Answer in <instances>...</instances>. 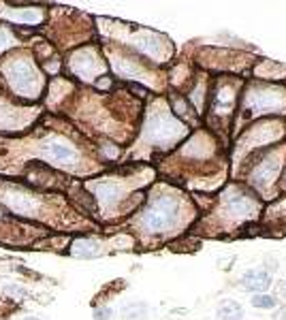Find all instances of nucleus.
I'll return each instance as SVG.
<instances>
[{
	"instance_id": "obj_1",
	"label": "nucleus",
	"mask_w": 286,
	"mask_h": 320,
	"mask_svg": "<svg viewBox=\"0 0 286 320\" xmlns=\"http://www.w3.org/2000/svg\"><path fill=\"white\" fill-rule=\"evenodd\" d=\"M180 203L173 196H158L141 216V226L148 233H162L178 224L180 218Z\"/></svg>"
},
{
	"instance_id": "obj_2",
	"label": "nucleus",
	"mask_w": 286,
	"mask_h": 320,
	"mask_svg": "<svg viewBox=\"0 0 286 320\" xmlns=\"http://www.w3.org/2000/svg\"><path fill=\"white\" fill-rule=\"evenodd\" d=\"M182 124L178 122V120H173L171 116L166 114H160L156 116L152 122H150V132L154 134V141L156 143H169L173 139H178L182 134Z\"/></svg>"
},
{
	"instance_id": "obj_3",
	"label": "nucleus",
	"mask_w": 286,
	"mask_h": 320,
	"mask_svg": "<svg viewBox=\"0 0 286 320\" xmlns=\"http://www.w3.org/2000/svg\"><path fill=\"white\" fill-rule=\"evenodd\" d=\"M9 79L13 88L18 90L22 96L24 94H32L34 88H36V73L30 68L28 62H18L13 64L11 70H9Z\"/></svg>"
},
{
	"instance_id": "obj_4",
	"label": "nucleus",
	"mask_w": 286,
	"mask_h": 320,
	"mask_svg": "<svg viewBox=\"0 0 286 320\" xmlns=\"http://www.w3.org/2000/svg\"><path fill=\"white\" fill-rule=\"evenodd\" d=\"M282 105V92L276 90V88H263V90H256L248 96V107L256 114H267V111H276Z\"/></svg>"
},
{
	"instance_id": "obj_5",
	"label": "nucleus",
	"mask_w": 286,
	"mask_h": 320,
	"mask_svg": "<svg viewBox=\"0 0 286 320\" xmlns=\"http://www.w3.org/2000/svg\"><path fill=\"white\" fill-rule=\"evenodd\" d=\"M224 205L235 218H248V216L256 212V207H258L252 194H246V192L237 190V188H233L231 194L224 198Z\"/></svg>"
},
{
	"instance_id": "obj_6",
	"label": "nucleus",
	"mask_w": 286,
	"mask_h": 320,
	"mask_svg": "<svg viewBox=\"0 0 286 320\" xmlns=\"http://www.w3.org/2000/svg\"><path fill=\"white\" fill-rule=\"evenodd\" d=\"M269 286H272V276L265 269H250L242 276V288H246V290H250L254 294L265 292Z\"/></svg>"
},
{
	"instance_id": "obj_7",
	"label": "nucleus",
	"mask_w": 286,
	"mask_h": 320,
	"mask_svg": "<svg viewBox=\"0 0 286 320\" xmlns=\"http://www.w3.org/2000/svg\"><path fill=\"white\" fill-rule=\"evenodd\" d=\"M280 173V162H278V158H269V160H263L256 169L252 171V184H256V186H269L276 175Z\"/></svg>"
},
{
	"instance_id": "obj_8",
	"label": "nucleus",
	"mask_w": 286,
	"mask_h": 320,
	"mask_svg": "<svg viewBox=\"0 0 286 320\" xmlns=\"http://www.w3.org/2000/svg\"><path fill=\"white\" fill-rule=\"evenodd\" d=\"M45 152H47V156H50L52 160L62 162V164H70L77 158L75 150L70 146H66V143H62V141H47L45 143Z\"/></svg>"
},
{
	"instance_id": "obj_9",
	"label": "nucleus",
	"mask_w": 286,
	"mask_h": 320,
	"mask_svg": "<svg viewBox=\"0 0 286 320\" xmlns=\"http://www.w3.org/2000/svg\"><path fill=\"white\" fill-rule=\"evenodd\" d=\"M98 254V244L90 237H79L73 244V256L77 258H92Z\"/></svg>"
},
{
	"instance_id": "obj_10",
	"label": "nucleus",
	"mask_w": 286,
	"mask_h": 320,
	"mask_svg": "<svg viewBox=\"0 0 286 320\" xmlns=\"http://www.w3.org/2000/svg\"><path fill=\"white\" fill-rule=\"evenodd\" d=\"M218 320H242L244 318V310L237 301H222L218 306Z\"/></svg>"
},
{
	"instance_id": "obj_11",
	"label": "nucleus",
	"mask_w": 286,
	"mask_h": 320,
	"mask_svg": "<svg viewBox=\"0 0 286 320\" xmlns=\"http://www.w3.org/2000/svg\"><path fill=\"white\" fill-rule=\"evenodd\" d=\"M146 314H148V306L146 303H130V306H126L124 310H122V316H124V320H141V318H146Z\"/></svg>"
},
{
	"instance_id": "obj_12",
	"label": "nucleus",
	"mask_w": 286,
	"mask_h": 320,
	"mask_svg": "<svg viewBox=\"0 0 286 320\" xmlns=\"http://www.w3.org/2000/svg\"><path fill=\"white\" fill-rule=\"evenodd\" d=\"M252 306L258 308V310H274L278 306V301L267 292H260V294H254L252 297Z\"/></svg>"
},
{
	"instance_id": "obj_13",
	"label": "nucleus",
	"mask_w": 286,
	"mask_h": 320,
	"mask_svg": "<svg viewBox=\"0 0 286 320\" xmlns=\"http://www.w3.org/2000/svg\"><path fill=\"white\" fill-rule=\"evenodd\" d=\"M111 318V310L109 308H98L94 312V320H109Z\"/></svg>"
},
{
	"instance_id": "obj_14",
	"label": "nucleus",
	"mask_w": 286,
	"mask_h": 320,
	"mask_svg": "<svg viewBox=\"0 0 286 320\" xmlns=\"http://www.w3.org/2000/svg\"><path fill=\"white\" fill-rule=\"evenodd\" d=\"M130 88H132L134 92H139V96H146V94H148V88H141V86H137V84H132Z\"/></svg>"
},
{
	"instance_id": "obj_15",
	"label": "nucleus",
	"mask_w": 286,
	"mask_h": 320,
	"mask_svg": "<svg viewBox=\"0 0 286 320\" xmlns=\"http://www.w3.org/2000/svg\"><path fill=\"white\" fill-rule=\"evenodd\" d=\"M280 290H282V294H284V297H286V282L280 286Z\"/></svg>"
},
{
	"instance_id": "obj_16",
	"label": "nucleus",
	"mask_w": 286,
	"mask_h": 320,
	"mask_svg": "<svg viewBox=\"0 0 286 320\" xmlns=\"http://www.w3.org/2000/svg\"><path fill=\"white\" fill-rule=\"evenodd\" d=\"M24 320H38L36 316H28V318H24Z\"/></svg>"
}]
</instances>
